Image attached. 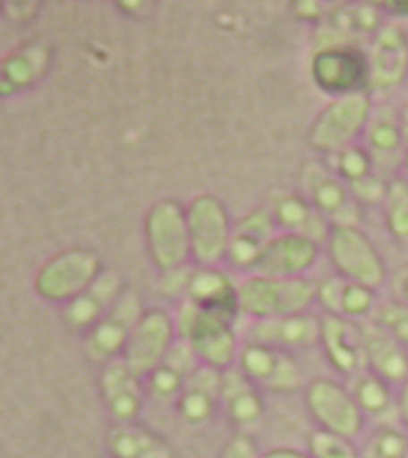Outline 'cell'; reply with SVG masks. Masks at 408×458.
<instances>
[{
	"label": "cell",
	"instance_id": "obj_16",
	"mask_svg": "<svg viewBox=\"0 0 408 458\" xmlns=\"http://www.w3.org/2000/svg\"><path fill=\"white\" fill-rule=\"evenodd\" d=\"M319 336L321 318L309 310L286 317L248 321L242 339L293 353V350L309 349L319 344Z\"/></svg>",
	"mask_w": 408,
	"mask_h": 458
},
{
	"label": "cell",
	"instance_id": "obj_24",
	"mask_svg": "<svg viewBox=\"0 0 408 458\" xmlns=\"http://www.w3.org/2000/svg\"><path fill=\"white\" fill-rule=\"evenodd\" d=\"M272 214L257 209L233 226L225 260L239 271L251 274L254 266L276 235Z\"/></svg>",
	"mask_w": 408,
	"mask_h": 458
},
{
	"label": "cell",
	"instance_id": "obj_20",
	"mask_svg": "<svg viewBox=\"0 0 408 458\" xmlns=\"http://www.w3.org/2000/svg\"><path fill=\"white\" fill-rule=\"evenodd\" d=\"M222 373L224 371L200 364L190 375L178 402L174 403L179 419L187 427H205L219 411Z\"/></svg>",
	"mask_w": 408,
	"mask_h": 458
},
{
	"label": "cell",
	"instance_id": "obj_40",
	"mask_svg": "<svg viewBox=\"0 0 408 458\" xmlns=\"http://www.w3.org/2000/svg\"><path fill=\"white\" fill-rule=\"evenodd\" d=\"M381 6H378L381 10L384 16L392 17L393 21H404L408 19V0H388V2H381Z\"/></svg>",
	"mask_w": 408,
	"mask_h": 458
},
{
	"label": "cell",
	"instance_id": "obj_21",
	"mask_svg": "<svg viewBox=\"0 0 408 458\" xmlns=\"http://www.w3.org/2000/svg\"><path fill=\"white\" fill-rule=\"evenodd\" d=\"M200 365L189 344L178 338L167 358L144 377L147 397L161 405L174 406L190 375Z\"/></svg>",
	"mask_w": 408,
	"mask_h": 458
},
{
	"label": "cell",
	"instance_id": "obj_25",
	"mask_svg": "<svg viewBox=\"0 0 408 458\" xmlns=\"http://www.w3.org/2000/svg\"><path fill=\"white\" fill-rule=\"evenodd\" d=\"M120 278L115 274H100L92 286L64 306V321L73 332L84 335L109 312L123 293Z\"/></svg>",
	"mask_w": 408,
	"mask_h": 458
},
{
	"label": "cell",
	"instance_id": "obj_2",
	"mask_svg": "<svg viewBox=\"0 0 408 458\" xmlns=\"http://www.w3.org/2000/svg\"><path fill=\"white\" fill-rule=\"evenodd\" d=\"M174 323L178 338L189 344L200 364L220 371L236 365L242 339L234 330V323L205 312L189 300L174 315Z\"/></svg>",
	"mask_w": 408,
	"mask_h": 458
},
{
	"label": "cell",
	"instance_id": "obj_7",
	"mask_svg": "<svg viewBox=\"0 0 408 458\" xmlns=\"http://www.w3.org/2000/svg\"><path fill=\"white\" fill-rule=\"evenodd\" d=\"M149 252L157 269L174 272L191 257L187 211L174 200H161L146 217Z\"/></svg>",
	"mask_w": 408,
	"mask_h": 458
},
{
	"label": "cell",
	"instance_id": "obj_12",
	"mask_svg": "<svg viewBox=\"0 0 408 458\" xmlns=\"http://www.w3.org/2000/svg\"><path fill=\"white\" fill-rule=\"evenodd\" d=\"M142 313L138 295L123 292L109 312L86 334L84 349L90 360L100 365L120 360Z\"/></svg>",
	"mask_w": 408,
	"mask_h": 458
},
{
	"label": "cell",
	"instance_id": "obj_37",
	"mask_svg": "<svg viewBox=\"0 0 408 458\" xmlns=\"http://www.w3.org/2000/svg\"><path fill=\"white\" fill-rule=\"evenodd\" d=\"M37 66H42V63H37L31 54L11 55L4 64V88L6 84H10L11 89H17L32 83L38 69Z\"/></svg>",
	"mask_w": 408,
	"mask_h": 458
},
{
	"label": "cell",
	"instance_id": "obj_8",
	"mask_svg": "<svg viewBox=\"0 0 408 458\" xmlns=\"http://www.w3.org/2000/svg\"><path fill=\"white\" fill-rule=\"evenodd\" d=\"M100 274V261L90 250H69L43 266L34 286L45 301L66 306L88 291Z\"/></svg>",
	"mask_w": 408,
	"mask_h": 458
},
{
	"label": "cell",
	"instance_id": "obj_19",
	"mask_svg": "<svg viewBox=\"0 0 408 458\" xmlns=\"http://www.w3.org/2000/svg\"><path fill=\"white\" fill-rule=\"evenodd\" d=\"M317 302L326 315L364 323L372 319L379 300L378 291L372 287L349 282L336 274L317 284Z\"/></svg>",
	"mask_w": 408,
	"mask_h": 458
},
{
	"label": "cell",
	"instance_id": "obj_11",
	"mask_svg": "<svg viewBox=\"0 0 408 458\" xmlns=\"http://www.w3.org/2000/svg\"><path fill=\"white\" fill-rule=\"evenodd\" d=\"M176 341L174 317L164 309H149L138 319L121 358L144 379L167 358Z\"/></svg>",
	"mask_w": 408,
	"mask_h": 458
},
{
	"label": "cell",
	"instance_id": "obj_26",
	"mask_svg": "<svg viewBox=\"0 0 408 458\" xmlns=\"http://www.w3.org/2000/svg\"><path fill=\"white\" fill-rule=\"evenodd\" d=\"M106 451L112 458H176L170 443L141 423H114L106 434Z\"/></svg>",
	"mask_w": 408,
	"mask_h": 458
},
{
	"label": "cell",
	"instance_id": "obj_5",
	"mask_svg": "<svg viewBox=\"0 0 408 458\" xmlns=\"http://www.w3.org/2000/svg\"><path fill=\"white\" fill-rule=\"evenodd\" d=\"M304 406L317 429L356 438L366 429L367 420L347 382L317 377L304 386Z\"/></svg>",
	"mask_w": 408,
	"mask_h": 458
},
{
	"label": "cell",
	"instance_id": "obj_6",
	"mask_svg": "<svg viewBox=\"0 0 408 458\" xmlns=\"http://www.w3.org/2000/svg\"><path fill=\"white\" fill-rule=\"evenodd\" d=\"M310 73L317 88L334 98L370 90L367 54L347 43L321 47L312 57Z\"/></svg>",
	"mask_w": 408,
	"mask_h": 458
},
{
	"label": "cell",
	"instance_id": "obj_22",
	"mask_svg": "<svg viewBox=\"0 0 408 458\" xmlns=\"http://www.w3.org/2000/svg\"><path fill=\"white\" fill-rule=\"evenodd\" d=\"M366 339L367 370L393 386L408 382V347L373 319L361 323Z\"/></svg>",
	"mask_w": 408,
	"mask_h": 458
},
{
	"label": "cell",
	"instance_id": "obj_23",
	"mask_svg": "<svg viewBox=\"0 0 408 458\" xmlns=\"http://www.w3.org/2000/svg\"><path fill=\"white\" fill-rule=\"evenodd\" d=\"M187 300L205 312L215 313L226 321L234 323L239 308V291L230 276L216 267H200L190 276Z\"/></svg>",
	"mask_w": 408,
	"mask_h": 458
},
{
	"label": "cell",
	"instance_id": "obj_4",
	"mask_svg": "<svg viewBox=\"0 0 408 458\" xmlns=\"http://www.w3.org/2000/svg\"><path fill=\"white\" fill-rule=\"evenodd\" d=\"M326 252L336 274L378 291L387 280V266L372 239L358 225H332Z\"/></svg>",
	"mask_w": 408,
	"mask_h": 458
},
{
	"label": "cell",
	"instance_id": "obj_9",
	"mask_svg": "<svg viewBox=\"0 0 408 458\" xmlns=\"http://www.w3.org/2000/svg\"><path fill=\"white\" fill-rule=\"evenodd\" d=\"M187 226L191 259L202 267H215L225 260L233 226L219 199L208 194L194 199L187 209Z\"/></svg>",
	"mask_w": 408,
	"mask_h": 458
},
{
	"label": "cell",
	"instance_id": "obj_38",
	"mask_svg": "<svg viewBox=\"0 0 408 458\" xmlns=\"http://www.w3.org/2000/svg\"><path fill=\"white\" fill-rule=\"evenodd\" d=\"M349 188L358 205H367V207L381 205L382 207L384 199L387 196L388 181H384L378 176L377 173H373L372 176L349 185Z\"/></svg>",
	"mask_w": 408,
	"mask_h": 458
},
{
	"label": "cell",
	"instance_id": "obj_29",
	"mask_svg": "<svg viewBox=\"0 0 408 458\" xmlns=\"http://www.w3.org/2000/svg\"><path fill=\"white\" fill-rule=\"evenodd\" d=\"M308 200L326 219L334 220V225H347L344 214L351 213L358 205L351 188L336 173H315L309 182Z\"/></svg>",
	"mask_w": 408,
	"mask_h": 458
},
{
	"label": "cell",
	"instance_id": "obj_27",
	"mask_svg": "<svg viewBox=\"0 0 408 458\" xmlns=\"http://www.w3.org/2000/svg\"><path fill=\"white\" fill-rule=\"evenodd\" d=\"M367 422H398V388L370 370L345 380Z\"/></svg>",
	"mask_w": 408,
	"mask_h": 458
},
{
	"label": "cell",
	"instance_id": "obj_34",
	"mask_svg": "<svg viewBox=\"0 0 408 458\" xmlns=\"http://www.w3.org/2000/svg\"><path fill=\"white\" fill-rule=\"evenodd\" d=\"M384 14L378 6H345L334 16L336 27L347 34H366L372 37L381 28Z\"/></svg>",
	"mask_w": 408,
	"mask_h": 458
},
{
	"label": "cell",
	"instance_id": "obj_32",
	"mask_svg": "<svg viewBox=\"0 0 408 458\" xmlns=\"http://www.w3.org/2000/svg\"><path fill=\"white\" fill-rule=\"evenodd\" d=\"M382 209L388 234L396 242L408 245V181L405 177L388 181L387 196Z\"/></svg>",
	"mask_w": 408,
	"mask_h": 458
},
{
	"label": "cell",
	"instance_id": "obj_42",
	"mask_svg": "<svg viewBox=\"0 0 408 458\" xmlns=\"http://www.w3.org/2000/svg\"><path fill=\"white\" fill-rule=\"evenodd\" d=\"M398 422L408 434V382L398 388Z\"/></svg>",
	"mask_w": 408,
	"mask_h": 458
},
{
	"label": "cell",
	"instance_id": "obj_33",
	"mask_svg": "<svg viewBox=\"0 0 408 458\" xmlns=\"http://www.w3.org/2000/svg\"><path fill=\"white\" fill-rule=\"evenodd\" d=\"M334 157V173L349 185L360 182L375 173V159L362 144L347 147Z\"/></svg>",
	"mask_w": 408,
	"mask_h": 458
},
{
	"label": "cell",
	"instance_id": "obj_10",
	"mask_svg": "<svg viewBox=\"0 0 408 458\" xmlns=\"http://www.w3.org/2000/svg\"><path fill=\"white\" fill-rule=\"evenodd\" d=\"M262 391L293 393L306 386L302 365L293 353L242 339L236 365Z\"/></svg>",
	"mask_w": 408,
	"mask_h": 458
},
{
	"label": "cell",
	"instance_id": "obj_31",
	"mask_svg": "<svg viewBox=\"0 0 408 458\" xmlns=\"http://www.w3.org/2000/svg\"><path fill=\"white\" fill-rule=\"evenodd\" d=\"M360 451L361 458H405L408 455V434L399 422L375 425Z\"/></svg>",
	"mask_w": 408,
	"mask_h": 458
},
{
	"label": "cell",
	"instance_id": "obj_39",
	"mask_svg": "<svg viewBox=\"0 0 408 458\" xmlns=\"http://www.w3.org/2000/svg\"><path fill=\"white\" fill-rule=\"evenodd\" d=\"M219 458H262V451L257 446L252 434L236 432L226 440Z\"/></svg>",
	"mask_w": 408,
	"mask_h": 458
},
{
	"label": "cell",
	"instance_id": "obj_44",
	"mask_svg": "<svg viewBox=\"0 0 408 458\" xmlns=\"http://www.w3.org/2000/svg\"><path fill=\"white\" fill-rule=\"evenodd\" d=\"M399 118H401L404 131H405V135H407L408 138V98L404 101V105L401 106V109H399Z\"/></svg>",
	"mask_w": 408,
	"mask_h": 458
},
{
	"label": "cell",
	"instance_id": "obj_30",
	"mask_svg": "<svg viewBox=\"0 0 408 458\" xmlns=\"http://www.w3.org/2000/svg\"><path fill=\"white\" fill-rule=\"evenodd\" d=\"M274 222L285 233H297L308 235L310 239L326 242L330 228L323 214L314 208L308 199L299 196H288L278 202L276 213L272 214Z\"/></svg>",
	"mask_w": 408,
	"mask_h": 458
},
{
	"label": "cell",
	"instance_id": "obj_13",
	"mask_svg": "<svg viewBox=\"0 0 408 458\" xmlns=\"http://www.w3.org/2000/svg\"><path fill=\"white\" fill-rule=\"evenodd\" d=\"M370 89L393 90L408 79V32L399 21H384L367 53Z\"/></svg>",
	"mask_w": 408,
	"mask_h": 458
},
{
	"label": "cell",
	"instance_id": "obj_1",
	"mask_svg": "<svg viewBox=\"0 0 408 458\" xmlns=\"http://www.w3.org/2000/svg\"><path fill=\"white\" fill-rule=\"evenodd\" d=\"M241 315L252 319L309 312L317 302V284L308 276L277 278L251 274L239 284Z\"/></svg>",
	"mask_w": 408,
	"mask_h": 458
},
{
	"label": "cell",
	"instance_id": "obj_36",
	"mask_svg": "<svg viewBox=\"0 0 408 458\" xmlns=\"http://www.w3.org/2000/svg\"><path fill=\"white\" fill-rule=\"evenodd\" d=\"M372 319L408 347V304L398 298L379 301Z\"/></svg>",
	"mask_w": 408,
	"mask_h": 458
},
{
	"label": "cell",
	"instance_id": "obj_18",
	"mask_svg": "<svg viewBox=\"0 0 408 458\" xmlns=\"http://www.w3.org/2000/svg\"><path fill=\"white\" fill-rule=\"evenodd\" d=\"M220 411L236 432L251 434L262 423L265 416L262 390L237 367L222 373Z\"/></svg>",
	"mask_w": 408,
	"mask_h": 458
},
{
	"label": "cell",
	"instance_id": "obj_3",
	"mask_svg": "<svg viewBox=\"0 0 408 458\" xmlns=\"http://www.w3.org/2000/svg\"><path fill=\"white\" fill-rule=\"evenodd\" d=\"M372 112L373 101L369 92L332 99L309 127V144L327 155L360 144Z\"/></svg>",
	"mask_w": 408,
	"mask_h": 458
},
{
	"label": "cell",
	"instance_id": "obj_43",
	"mask_svg": "<svg viewBox=\"0 0 408 458\" xmlns=\"http://www.w3.org/2000/svg\"><path fill=\"white\" fill-rule=\"evenodd\" d=\"M399 301L408 304V271L404 272L399 278L398 287H396V297Z\"/></svg>",
	"mask_w": 408,
	"mask_h": 458
},
{
	"label": "cell",
	"instance_id": "obj_28",
	"mask_svg": "<svg viewBox=\"0 0 408 458\" xmlns=\"http://www.w3.org/2000/svg\"><path fill=\"white\" fill-rule=\"evenodd\" d=\"M364 144L370 151L375 164L379 159L398 157L401 161L408 138L399 118V110L390 107H373L372 116L364 131Z\"/></svg>",
	"mask_w": 408,
	"mask_h": 458
},
{
	"label": "cell",
	"instance_id": "obj_15",
	"mask_svg": "<svg viewBox=\"0 0 408 458\" xmlns=\"http://www.w3.org/2000/svg\"><path fill=\"white\" fill-rule=\"evenodd\" d=\"M98 388L106 412L114 422H136L140 419L147 397L144 379L123 358L101 365Z\"/></svg>",
	"mask_w": 408,
	"mask_h": 458
},
{
	"label": "cell",
	"instance_id": "obj_35",
	"mask_svg": "<svg viewBox=\"0 0 408 458\" xmlns=\"http://www.w3.org/2000/svg\"><path fill=\"white\" fill-rule=\"evenodd\" d=\"M308 451L314 458H361L355 440L321 429H315L309 436Z\"/></svg>",
	"mask_w": 408,
	"mask_h": 458
},
{
	"label": "cell",
	"instance_id": "obj_46",
	"mask_svg": "<svg viewBox=\"0 0 408 458\" xmlns=\"http://www.w3.org/2000/svg\"><path fill=\"white\" fill-rule=\"evenodd\" d=\"M405 458H408V455H407V457H405Z\"/></svg>",
	"mask_w": 408,
	"mask_h": 458
},
{
	"label": "cell",
	"instance_id": "obj_45",
	"mask_svg": "<svg viewBox=\"0 0 408 458\" xmlns=\"http://www.w3.org/2000/svg\"><path fill=\"white\" fill-rule=\"evenodd\" d=\"M399 164H401V172H403V177H405V179L408 181V142L407 146H405V148H404L403 157H401V161H399Z\"/></svg>",
	"mask_w": 408,
	"mask_h": 458
},
{
	"label": "cell",
	"instance_id": "obj_41",
	"mask_svg": "<svg viewBox=\"0 0 408 458\" xmlns=\"http://www.w3.org/2000/svg\"><path fill=\"white\" fill-rule=\"evenodd\" d=\"M262 458H314L309 451L289 448V446H277V448L263 451Z\"/></svg>",
	"mask_w": 408,
	"mask_h": 458
},
{
	"label": "cell",
	"instance_id": "obj_14",
	"mask_svg": "<svg viewBox=\"0 0 408 458\" xmlns=\"http://www.w3.org/2000/svg\"><path fill=\"white\" fill-rule=\"evenodd\" d=\"M319 345L330 369L345 380L367 370L366 339L361 323L325 313L321 317Z\"/></svg>",
	"mask_w": 408,
	"mask_h": 458
},
{
	"label": "cell",
	"instance_id": "obj_17",
	"mask_svg": "<svg viewBox=\"0 0 408 458\" xmlns=\"http://www.w3.org/2000/svg\"><path fill=\"white\" fill-rule=\"evenodd\" d=\"M319 257V243L317 240L308 235L283 231L274 235L251 274L277 278H300L312 271Z\"/></svg>",
	"mask_w": 408,
	"mask_h": 458
}]
</instances>
